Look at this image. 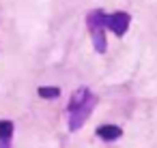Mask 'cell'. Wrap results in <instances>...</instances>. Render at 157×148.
Returning a JSON list of instances; mask_svg holds the SVG:
<instances>
[{"label":"cell","instance_id":"cell-1","mask_svg":"<svg viewBox=\"0 0 157 148\" xmlns=\"http://www.w3.org/2000/svg\"><path fill=\"white\" fill-rule=\"evenodd\" d=\"M97 105V97L88 88H78L69 99V131H78L90 116V112Z\"/></svg>","mask_w":157,"mask_h":148},{"label":"cell","instance_id":"cell-4","mask_svg":"<svg viewBox=\"0 0 157 148\" xmlns=\"http://www.w3.org/2000/svg\"><path fill=\"white\" fill-rule=\"evenodd\" d=\"M97 135H99L101 139H105V142H114V139H118V137L123 135V129L116 127V124H101V127L97 129Z\"/></svg>","mask_w":157,"mask_h":148},{"label":"cell","instance_id":"cell-5","mask_svg":"<svg viewBox=\"0 0 157 148\" xmlns=\"http://www.w3.org/2000/svg\"><path fill=\"white\" fill-rule=\"evenodd\" d=\"M13 122L11 120H0V142H11L13 135Z\"/></svg>","mask_w":157,"mask_h":148},{"label":"cell","instance_id":"cell-3","mask_svg":"<svg viewBox=\"0 0 157 148\" xmlns=\"http://www.w3.org/2000/svg\"><path fill=\"white\" fill-rule=\"evenodd\" d=\"M86 24H88V30H97V28H108V15H105V11H101V9H95V11H90L88 13V17H86Z\"/></svg>","mask_w":157,"mask_h":148},{"label":"cell","instance_id":"cell-6","mask_svg":"<svg viewBox=\"0 0 157 148\" xmlns=\"http://www.w3.org/2000/svg\"><path fill=\"white\" fill-rule=\"evenodd\" d=\"M39 97H43V99H58V97H60V88L41 86V88H39Z\"/></svg>","mask_w":157,"mask_h":148},{"label":"cell","instance_id":"cell-7","mask_svg":"<svg viewBox=\"0 0 157 148\" xmlns=\"http://www.w3.org/2000/svg\"><path fill=\"white\" fill-rule=\"evenodd\" d=\"M0 148H9V142H0Z\"/></svg>","mask_w":157,"mask_h":148},{"label":"cell","instance_id":"cell-2","mask_svg":"<svg viewBox=\"0 0 157 148\" xmlns=\"http://www.w3.org/2000/svg\"><path fill=\"white\" fill-rule=\"evenodd\" d=\"M129 22H131V17H129V13H125V11H118V13L108 15V28H110L116 37H123V35L127 32Z\"/></svg>","mask_w":157,"mask_h":148}]
</instances>
